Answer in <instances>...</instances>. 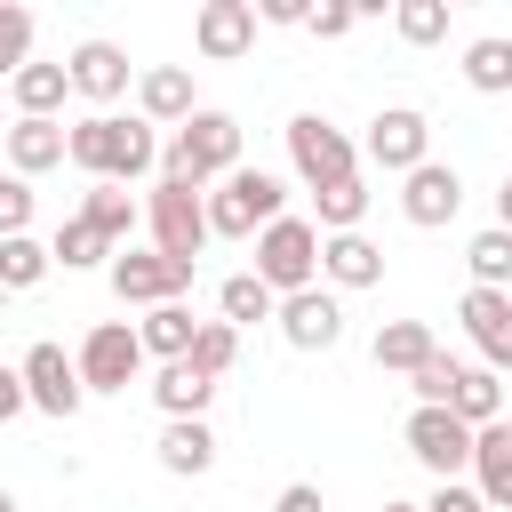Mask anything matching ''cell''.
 I'll list each match as a JSON object with an SVG mask.
<instances>
[{"label": "cell", "mask_w": 512, "mask_h": 512, "mask_svg": "<svg viewBox=\"0 0 512 512\" xmlns=\"http://www.w3.org/2000/svg\"><path fill=\"white\" fill-rule=\"evenodd\" d=\"M160 160H168V144H160L152 120H120V112L72 120V168H80L88 184H136V176H152Z\"/></svg>", "instance_id": "1"}, {"label": "cell", "mask_w": 512, "mask_h": 512, "mask_svg": "<svg viewBox=\"0 0 512 512\" xmlns=\"http://www.w3.org/2000/svg\"><path fill=\"white\" fill-rule=\"evenodd\" d=\"M160 176H176V184H224V176H240V120L200 104V112H192V120L168 136Z\"/></svg>", "instance_id": "2"}, {"label": "cell", "mask_w": 512, "mask_h": 512, "mask_svg": "<svg viewBox=\"0 0 512 512\" xmlns=\"http://www.w3.org/2000/svg\"><path fill=\"white\" fill-rule=\"evenodd\" d=\"M280 216H288V184H280L272 168H240V176H224V184L208 192L216 240H264Z\"/></svg>", "instance_id": "3"}, {"label": "cell", "mask_w": 512, "mask_h": 512, "mask_svg": "<svg viewBox=\"0 0 512 512\" xmlns=\"http://www.w3.org/2000/svg\"><path fill=\"white\" fill-rule=\"evenodd\" d=\"M144 232H152V248H160V256L200 264V248L216 240V224H208V192H200V184L160 176V184L144 192Z\"/></svg>", "instance_id": "4"}, {"label": "cell", "mask_w": 512, "mask_h": 512, "mask_svg": "<svg viewBox=\"0 0 512 512\" xmlns=\"http://www.w3.org/2000/svg\"><path fill=\"white\" fill-rule=\"evenodd\" d=\"M320 248H328L320 216H280V224L256 240V280H264L272 296H304V288H320Z\"/></svg>", "instance_id": "5"}, {"label": "cell", "mask_w": 512, "mask_h": 512, "mask_svg": "<svg viewBox=\"0 0 512 512\" xmlns=\"http://www.w3.org/2000/svg\"><path fill=\"white\" fill-rule=\"evenodd\" d=\"M288 168H296L312 192H328V184L360 176V152H352V136H344L336 120H320V112H296V120H288Z\"/></svg>", "instance_id": "6"}, {"label": "cell", "mask_w": 512, "mask_h": 512, "mask_svg": "<svg viewBox=\"0 0 512 512\" xmlns=\"http://www.w3.org/2000/svg\"><path fill=\"white\" fill-rule=\"evenodd\" d=\"M408 456H416L424 472L456 480V472H472V456H480V432H472L456 408H408Z\"/></svg>", "instance_id": "7"}, {"label": "cell", "mask_w": 512, "mask_h": 512, "mask_svg": "<svg viewBox=\"0 0 512 512\" xmlns=\"http://www.w3.org/2000/svg\"><path fill=\"white\" fill-rule=\"evenodd\" d=\"M184 288H192V264L160 256V248H120V256H112V296H120V304L160 312V304H184Z\"/></svg>", "instance_id": "8"}, {"label": "cell", "mask_w": 512, "mask_h": 512, "mask_svg": "<svg viewBox=\"0 0 512 512\" xmlns=\"http://www.w3.org/2000/svg\"><path fill=\"white\" fill-rule=\"evenodd\" d=\"M72 360H80L88 392H128V384H136V368H144L152 352H144V336H136L128 320H96V328L80 336V352H72Z\"/></svg>", "instance_id": "9"}, {"label": "cell", "mask_w": 512, "mask_h": 512, "mask_svg": "<svg viewBox=\"0 0 512 512\" xmlns=\"http://www.w3.org/2000/svg\"><path fill=\"white\" fill-rule=\"evenodd\" d=\"M368 160H376L384 176H416V168L432 160V120H424L416 104H384V112L368 120Z\"/></svg>", "instance_id": "10"}, {"label": "cell", "mask_w": 512, "mask_h": 512, "mask_svg": "<svg viewBox=\"0 0 512 512\" xmlns=\"http://www.w3.org/2000/svg\"><path fill=\"white\" fill-rule=\"evenodd\" d=\"M24 384H32V408L40 416H80V400H88V376H80V360H64V344H24Z\"/></svg>", "instance_id": "11"}, {"label": "cell", "mask_w": 512, "mask_h": 512, "mask_svg": "<svg viewBox=\"0 0 512 512\" xmlns=\"http://www.w3.org/2000/svg\"><path fill=\"white\" fill-rule=\"evenodd\" d=\"M456 208H464V176H456L448 160H424L416 176H400V216H408L416 232L456 224Z\"/></svg>", "instance_id": "12"}, {"label": "cell", "mask_w": 512, "mask_h": 512, "mask_svg": "<svg viewBox=\"0 0 512 512\" xmlns=\"http://www.w3.org/2000/svg\"><path fill=\"white\" fill-rule=\"evenodd\" d=\"M256 0H208L200 16H192V48L208 56V64H232V56H248L256 48Z\"/></svg>", "instance_id": "13"}, {"label": "cell", "mask_w": 512, "mask_h": 512, "mask_svg": "<svg viewBox=\"0 0 512 512\" xmlns=\"http://www.w3.org/2000/svg\"><path fill=\"white\" fill-rule=\"evenodd\" d=\"M280 336H288L296 352H336V344H344V304H336V288L280 296Z\"/></svg>", "instance_id": "14"}, {"label": "cell", "mask_w": 512, "mask_h": 512, "mask_svg": "<svg viewBox=\"0 0 512 512\" xmlns=\"http://www.w3.org/2000/svg\"><path fill=\"white\" fill-rule=\"evenodd\" d=\"M456 320H464V336L480 344V368H512V296L504 288H464V304H456Z\"/></svg>", "instance_id": "15"}, {"label": "cell", "mask_w": 512, "mask_h": 512, "mask_svg": "<svg viewBox=\"0 0 512 512\" xmlns=\"http://www.w3.org/2000/svg\"><path fill=\"white\" fill-rule=\"evenodd\" d=\"M72 96H88V104H112V96H128V48H112V40H80L72 56Z\"/></svg>", "instance_id": "16"}, {"label": "cell", "mask_w": 512, "mask_h": 512, "mask_svg": "<svg viewBox=\"0 0 512 512\" xmlns=\"http://www.w3.org/2000/svg\"><path fill=\"white\" fill-rule=\"evenodd\" d=\"M72 160V128L64 120H16L8 128V176H40V168H64Z\"/></svg>", "instance_id": "17"}, {"label": "cell", "mask_w": 512, "mask_h": 512, "mask_svg": "<svg viewBox=\"0 0 512 512\" xmlns=\"http://www.w3.org/2000/svg\"><path fill=\"white\" fill-rule=\"evenodd\" d=\"M320 280H328V288H376V280H384V248H376L368 232H328Z\"/></svg>", "instance_id": "18"}, {"label": "cell", "mask_w": 512, "mask_h": 512, "mask_svg": "<svg viewBox=\"0 0 512 512\" xmlns=\"http://www.w3.org/2000/svg\"><path fill=\"white\" fill-rule=\"evenodd\" d=\"M136 104H144V120H152V128H160V120H168V128H184V120L200 112V104H192V72H184V64H152V72L136 80Z\"/></svg>", "instance_id": "19"}, {"label": "cell", "mask_w": 512, "mask_h": 512, "mask_svg": "<svg viewBox=\"0 0 512 512\" xmlns=\"http://www.w3.org/2000/svg\"><path fill=\"white\" fill-rule=\"evenodd\" d=\"M8 96H16V120H56L72 96V64H24L8 80Z\"/></svg>", "instance_id": "20"}, {"label": "cell", "mask_w": 512, "mask_h": 512, "mask_svg": "<svg viewBox=\"0 0 512 512\" xmlns=\"http://www.w3.org/2000/svg\"><path fill=\"white\" fill-rule=\"evenodd\" d=\"M200 328H208V320H192V304H160V312L136 320V336H144V352H152L160 368H168V360H192Z\"/></svg>", "instance_id": "21"}, {"label": "cell", "mask_w": 512, "mask_h": 512, "mask_svg": "<svg viewBox=\"0 0 512 512\" xmlns=\"http://www.w3.org/2000/svg\"><path fill=\"white\" fill-rule=\"evenodd\" d=\"M152 400H160V416H168V424H184V416H208V400H216V376H200L192 360H168V368L152 376Z\"/></svg>", "instance_id": "22"}, {"label": "cell", "mask_w": 512, "mask_h": 512, "mask_svg": "<svg viewBox=\"0 0 512 512\" xmlns=\"http://www.w3.org/2000/svg\"><path fill=\"white\" fill-rule=\"evenodd\" d=\"M472 488H480V504H488V512H512V424H488V432H480Z\"/></svg>", "instance_id": "23"}, {"label": "cell", "mask_w": 512, "mask_h": 512, "mask_svg": "<svg viewBox=\"0 0 512 512\" xmlns=\"http://www.w3.org/2000/svg\"><path fill=\"white\" fill-rule=\"evenodd\" d=\"M160 464H168L176 480H200V472L216 464V432H208V416H184V424H168V432H160Z\"/></svg>", "instance_id": "24"}, {"label": "cell", "mask_w": 512, "mask_h": 512, "mask_svg": "<svg viewBox=\"0 0 512 512\" xmlns=\"http://www.w3.org/2000/svg\"><path fill=\"white\" fill-rule=\"evenodd\" d=\"M432 352H440V344H432V328H424V320H384V328H376V368L416 376Z\"/></svg>", "instance_id": "25"}, {"label": "cell", "mask_w": 512, "mask_h": 512, "mask_svg": "<svg viewBox=\"0 0 512 512\" xmlns=\"http://www.w3.org/2000/svg\"><path fill=\"white\" fill-rule=\"evenodd\" d=\"M216 312H224L232 328H256V320H280V296H272L256 272H232V280L216 288Z\"/></svg>", "instance_id": "26"}, {"label": "cell", "mask_w": 512, "mask_h": 512, "mask_svg": "<svg viewBox=\"0 0 512 512\" xmlns=\"http://www.w3.org/2000/svg\"><path fill=\"white\" fill-rule=\"evenodd\" d=\"M80 216H88V224H96V232H104L112 248H120V240H128V232L144 224V208H136V200L120 192V184H88V200H80Z\"/></svg>", "instance_id": "27"}, {"label": "cell", "mask_w": 512, "mask_h": 512, "mask_svg": "<svg viewBox=\"0 0 512 512\" xmlns=\"http://www.w3.org/2000/svg\"><path fill=\"white\" fill-rule=\"evenodd\" d=\"M456 416H464L472 432L504 424V376H496V368H464V384H456Z\"/></svg>", "instance_id": "28"}, {"label": "cell", "mask_w": 512, "mask_h": 512, "mask_svg": "<svg viewBox=\"0 0 512 512\" xmlns=\"http://www.w3.org/2000/svg\"><path fill=\"white\" fill-rule=\"evenodd\" d=\"M48 248H56V264H64V272H88V264H104V256H120V248H112V240H104V232H96L88 216H64Z\"/></svg>", "instance_id": "29"}, {"label": "cell", "mask_w": 512, "mask_h": 512, "mask_svg": "<svg viewBox=\"0 0 512 512\" xmlns=\"http://www.w3.org/2000/svg\"><path fill=\"white\" fill-rule=\"evenodd\" d=\"M312 208H320V232H360V216H368V176H344V184L312 192Z\"/></svg>", "instance_id": "30"}, {"label": "cell", "mask_w": 512, "mask_h": 512, "mask_svg": "<svg viewBox=\"0 0 512 512\" xmlns=\"http://www.w3.org/2000/svg\"><path fill=\"white\" fill-rule=\"evenodd\" d=\"M48 264H56V248H40L32 232H24V240H0V288H16V296H24V288H40V280H48Z\"/></svg>", "instance_id": "31"}, {"label": "cell", "mask_w": 512, "mask_h": 512, "mask_svg": "<svg viewBox=\"0 0 512 512\" xmlns=\"http://www.w3.org/2000/svg\"><path fill=\"white\" fill-rule=\"evenodd\" d=\"M464 264H472V288H504V280H512V232H504V224H488V232H472V248H464Z\"/></svg>", "instance_id": "32"}, {"label": "cell", "mask_w": 512, "mask_h": 512, "mask_svg": "<svg viewBox=\"0 0 512 512\" xmlns=\"http://www.w3.org/2000/svg\"><path fill=\"white\" fill-rule=\"evenodd\" d=\"M464 80H472L480 96H504V88H512V40H472V48H464Z\"/></svg>", "instance_id": "33"}, {"label": "cell", "mask_w": 512, "mask_h": 512, "mask_svg": "<svg viewBox=\"0 0 512 512\" xmlns=\"http://www.w3.org/2000/svg\"><path fill=\"white\" fill-rule=\"evenodd\" d=\"M392 32H400L408 48L448 40V0H400V8H392Z\"/></svg>", "instance_id": "34"}, {"label": "cell", "mask_w": 512, "mask_h": 512, "mask_svg": "<svg viewBox=\"0 0 512 512\" xmlns=\"http://www.w3.org/2000/svg\"><path fill=\"white\" fill-rule=\"evenodd\" d=\"M408 384H416V408H456V384H464V360H448V352H432V360H424V368H416Z\"/></svg>", "instance_id": "35"}, {"label": "cell", "mask_w": 512, "mask_h": 512, "mask_svg": "<svg viewBox=\"0 0 512 512\" xmlns=\"http://www.w3.org/2000/svg\"><path fill=\"white\" fill-rule=\"evenodd\" d=\"M232 360H240V328H232V320H208L200 344H192V368H200V376H224Z\"/></svg>", "instance_id": "36"}, {"label": "cell", "mask_w": 512, "mask_h": 512, "mask_svg": "<svg viewBox=\"0 0 512 512\" xmlns=\"http://www.w3.org/2000/svg\"><path fill=\"white\" fill-rule=\"evenodd\" d=\"M0 64H8V80H16L24 64H40V56H32V8H0Z\"/></svg>", "instance_id": "37"}, {"label": "cell", "mask_w": 512, "mask_h": 512, "mask_svg": "<svg viewBox=\"0 0 512 512\" xmlns=\"http://www.w3.org/2000/svg\"><path fill=\"white\" fill-rule=\"evenodd\" d=\"M24 224H32V184L8 176L0 184V240H24Z\"/></svg>", "instance_id": "38"}, {"label": "cell", "mask_w": 512, "mask_h": 512, "mask_svg": "<svg viewBox=\"0 0 512 512\" xmlns=\"http://www.w3.org/2000/svg\"><path fill=\"white\" fill-rule=\"evenodd\" d=\"M352 24H360V8H344V0H328V8H312V24H304V32H312V40H344Z\"/></svg>", "instance_id": "39"}, {"label": "cell", "mask_w": 512, "mask_h": 512, "mask_svg": "<svg viewBox=\"0 0 512 512\" xmlns=\"http://www.w3.org/2000/svg\"><path fill=\"white\" fill-rule=\"evenodd\" d=\"M32 408V384H24V368H0V424H16Z\"/></svg>", "instance_id": "40"}, {"label": "cell", "mask_w": 512, "mask_h": 512, "mask_svg": "<svg viewBox=\"0 0 512 512\" xmlns=\"http://www.w3.org/2000/svg\"><path fill=\"white\" fill-rule=\"evenodd\" d=\"M424 512H488V504H480V488H464V480H440Z\"/></svg>", "instance_id": "41"}, {"label": "cell", "mask_w": 512, "mask_h": 512, "mask_svg": "<svg viewBox=\"0 0 512 512\" xmlns=\"http://www.w3.org/2000/svg\"><path fill=\"white\" fill-rule=\"evenodd\" d=\"M272 512H328V504H320V488H312V480H288V488L272 496Z\"/></svg>", "instance_id": "42"}, {"label": "cell", "mask_w": 512, "mask_h": 512, "mask_svg": "<svg viewBox=\"0 0 512 512\" xmlns=\"http://www.w3.org/2000/svg\"><path fill=\"white\" fill-rule=\"evenodd\" d=\"M264 24H312V8H296V0H264Z\"/></svg>", "instance_id": "43"}, {"label": "cell", "mask_w": 512, "mask_h": 512, "mask_svg": "<svg viewBox=\"0 0 512 512\" xmlns=\"http://www.w3.org/2000/svg\"><path fill=\"white\" fill-rule=\"evenodd\" d=\"M496 224H504V232H512V176H504V184H496Z\"/></svg>", "instance_id": "44"}, {"label": "cell", "mask_w": 512, "mask_h": 512, "mask_svg": "<svg viewBox=\"0 0 512 512\" xmlns=\"http://www.w3.org/2000/svg\"><path fill=\"white\" fill-rule=\"evenodd\" d=\"M384 512H424V504H384Z\"/></svg>", "instance_id": "45"}]
</instances>
